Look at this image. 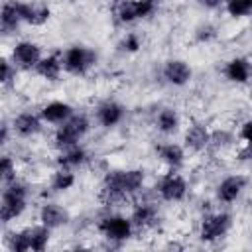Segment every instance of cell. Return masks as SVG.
Returning <instances> with one entry per match:
<instances>
[{"label":"cell","instance_id":"22","mask_svg":"<svg viewBox=\"0 0 252 252\" xmlns=\"http://www.w3.org/2000/svg\"><path fill=\"white\" fill-rule=\"evenodd\" d=\"M20 24H24L22 10H20V0H6L2 4V12H0V28H2V32L10 33Z\"/></svg>","mask_w":252,"mask_h":252},{"label":"cell","instance_id":"3","mask_svg":"<svg viewBox=\"0 0 252 252\" xmlns=\"http://www.w3.org/2000/svg\"><path fill=\"white\" fill-rule=\"evenodd\" d=\"M26 207H28V187L18 179L4 183L2 199H0V220L4 224L16 220L18 217L24 215Z\"/></svg>","mask_w":252,"mask_h":252},{"label":"cell","instance_id":"29","mask_svg":"<svg viewBox=\"0 0 252 252\" xmlns=\"http://www.w3.org/2000/svg\"><path fill=\"white\" fill-rule=\"evenodd\" d=\"M16 73H18L16 63L12 59H8V57H2V61H0V83L4 87L10 85L16 79Z\"/></svg>","mask_w":252,"mask_h":252},{"label":"cell","instance_id":"9","mask_svg":"<svg viewBox=\"0 0 252 252\" xmlns=\"http://www.w3.org/2000/svg\"><path fill=\"white\" fill-rule=\"evenodd\" d=\"M41 47L35 43V41H30V39H22V41H16L14 47H12V53H10V59L16 63L18 69H35V65L39 63L41 59Z\"/></svg>","mask_w":252,"mask_h":252},{"label":"cell","instance_id":"33","mask_svg":"<svg viewBox=\"0 0 252 252\" xmlns=\"http://www.w3.org/2000/svg\"><path fill=\"white\" fill-rule=\"evenodd\" d=\"M215 35V28H211V26H201L199 30H197V37L201 39V41H207V39H211Z\"/></svg>","mask_w":252,"mask_h":252},{"label":"cell","instance_id":"19","mask_svg":"<svg viewBox=\"0 0 252 252\" xmlns=\"http://www.w3.org/2000/svg\"><path fill=\"white\" fill-rule=\"evenodd\" d=\"M224 77L230 81V83H236V85H244L250 81L252 77V65L246 57H232L226 61L224 65Z\"/></svg>","mask_w":252,"mask_h":252},{"label":"cell","instance_id":"24","mask_svg":"<svg viewBox=\"0 0 252 252\" xmlns=\"http://www.w3.org/2000/svg\"><path fill=\"white\" fill-rule=\"evenodd\" d=\"M179 126H181V118H179V114H177L175 108L165 106V108H161V110L158 112V116H156V128H158L163 136L175 134V132L179 130Z\"/></svg>","mask_w":252,"mask_h":252},{"label":"cell","instance_id":"20","mask_svg":"<svg viewBox=\"0 0 252 252\" xmlns=\"http://www.w3.org/2000/svg\"><path fill=\"white\" fill-rule=\"evenodd\" d=\"M41 79L45 81H59L61 73L65 71L63 69V57L61 53H51V55H43L39 59V63L35 65L33 69Z\"/></svg>","mask_w":252,"mask_h":252},{"label":"cell","instance_id":"1","mask_svg":"<svg viewBox=\"0 0 252 252\" xmlns=\"http://www.w3.org/2000/svg\"><path fill=\"white\" fill-rule=\"evenodd\" d=\"M144 187L142 169H112L100 181V201L104 205H118L128 197L140 193Z\"/></svg>","mask_w":252,"mask_h":252},{"label":"cell","instance_id":"26","mask_svg":"<svg viewBox=\"0 0 252 252\" xmlns=\"http://www.w3.org/2000/svg\"><path fill=\"white\" fill-rule=\"evenodd\" d=\"M114 16L120 24H132V22L140 20L136 0H118L114 6Z\"/></svg>","mask_w":252,"mask_h":252},{"label":"cell","instance_id":"25","mask_svg":"<svg viewBox=\"0 0 252 252\" xmlns=\"http://www.w3.org/2000/svg\"><path fill=\"white\" fill-rule=\"evenodd\" d=\"M77 181V175H75V169H67V167H57V171L53 173L51 177V189L55 193H63V191H69Z\"/></svg>","mask_w":252,"mask_h":252},{"label":"cell","instance_id":"27","mask_svg":"<svg viewBox=\"0 0 252 252\" xmlns=\"http://www.w3.org/2000/svg\"><path fill=\"white\" fill-rule=\"evenodd\" d=\"M224 10L232 18H246L252 16V0H226Z\"/></svg>","mask_w":252,"mask_h":252},{"label":"cell","instance_id":"32","mask_svg":"<svg viewBox=\"0 0 252 252\" xmlns=\"http://www.w3.org/2000/svg\"><path fill=\"white\" fill-rule=\"evenodd\" d=\"M238 136H240V140H242L246 146H250V148H252V118H248L246 122H242Z\"/></svg>","mask_w":252,"mask_h":252},{"label":"cell","instance_id":"8","mask_svg":"<svg viewBox=\"0 0 252 252\" xmlns=\"http://www.w3.org/2000/svg\"><path fill=\"white\" fill-rule=\"evenodd\" d=\"M187 189H189L187 179L177 169H171L165 175H161V179L156 185V193L165 203H179V201H183L185 195H187Z\"/></svg>","mask_w":252,"mask_h":252},{"label":"cell","instance_id":"31","mask_svg":"<svg viewBox=\"0 0 252 252\" xmlns=\"http://www.w3.org/2000/svg\"><path fill=\"white\" fill-rule=\"evenodd\" d=\"M120 47H122L124 51H128V53H136V51L142 47L140 35H138V33H134V32L126 33V35L122 37V41H120Z\"/></svg>","mask_w":252,"mask_h":252},{"label":"cell","instance_id":"34","mask_svg":"<svg viewBox=\"0 0 252 252\" xmlns=\"http://www.w3.org/2000/svg\"><path fill=\"white\" fill-rule=\"evenodd\" d=\"M199 2H201V6H205L209 10H217V8L226 4V0H199Z\"/></svg>","mask_w":252,"mask_h":252},{"label":"cell","instance_id":"15","mask_svg":"<svg viewBox=\"0 0 252 252\" xmlns=\"http://www.w3.org/2000/svg\"><path fill=\"white\" fill-rule=\"evenodd\" d=\"M124 114H126L124 106L120 102H116V100H110V98L96 106V122L102 128H114L116 124L122 122Z\"/></svg>","mask_w":252,"mask_h":252},{"label":"cell","instance_id":"2","mask_svg":"<svg viewBox=\"0 0 252 252\" xmlns=\"http://www.w3.org/2000/svg\"><path fill=\"white\" fill-rule=\"evenodd\" d=\"M51 228L43 226L41 222L33 226H26L8 236L6 248L12 252H43L49 244Z\"/></svg>","mask_w":252,"mask_h":252},{"label":"cell","instance_id":"12","mask_svg":"<svg viewBox=\"0 0 252 252\" xmlns=\"http://www.w3.org/2000/svg\"><path fill=\"white\" fill-rule=\"evenodd\" d=\"M246 185H248V179L244 177V175H228V177H224L219 185H217V201L219 203H224V205H230V203H234L240 195H242V191L246 189Z\"/></svg>","mask_w":252,"mask_h":252},{"label":"cell","instance_id":"10","mask_svg":"<svg viewBox=\"0 0 252 252\" xmlns=\"http://www.w3.org/2000/svg\"><path fill=\"white\" fill-rule=\"evenodd\" d=\"M161 77L171 87H185L191 81V77H193V69L183 59H169V61L163 63Z\"/></svg>","mask_w":252,"mask_h":252},{"label":"cell","instance_id":"14","mask_svg":"<svg viewBox=\"0 0 252 252\" xmlns=\"http://www.w3.org/2000/svg\"><path fill=\"white\" fill-rule=\"evenodd\" d=\"M73 114H75L73 106L69 102H65V100H51V102H47V104H43L39 108V116L43 118L45 124H51V126L63 124Z\"/></svg>","mask_w":252,"mask_h":252},{"label":"cell","instance_id":"28","mask_svg":"<svg viewBox=\"0 0 252 252\" xmlns=\"http://www.w3.org/2000/svg\"><path fill=\"white\" fill-rule=\"evenodd\" d=\"M14 179H16V161L4 154L0 159V181L4 185V183H10Z\"/></svg>","mask_w":252,"mask_h":252},{"label":"cell","instance_id":"30","mask_svg":"<svg viewBox=\"0 0 252 252\" xmlns=\"http://www.w3.org/2000/svg\"><path fill=\"white\" fill-rule=\"evenodd\" d=\"M136 6H138V18L146 20L152 14H156V10L159 6V0H136Z\"/></svg>","mask_w":252,"mask_h":252},{"label":"cell","instance_id":"35","mask_svg":"<svg viewBox=\"0 0 252 252\" xmlns=\"http://www.w3.org/2000/svg\"><path fill=\"white\" fill-rule=\"evenodd\" d=\"M10 128H12V126H8V124H2V130H0V144H2V146H6V142H8V134H10Z\"/></svg>","mask_w":252,"mask_h":252},{"label":"cell","instance_id":"17","mask_svg":"<svg viewBox=\"0 0 252 252\" xmlns=\"http://www.w3.org/2000/svg\"><path fill=\"white\" fill-rule=\"evenodd\" d=\"M130 219H132V224L134 228H152L156 222H158V207L156 203H148V201H142V203H136L132 213H130Z\"/></svg>","mask_w":252,"mask_h":252},{"label":"cell","instance_id":"16","mask_svg":"<svg viewBox=\"0 0 252 252\" xmlns=\"http://www.w3.org/2000/svg\"><path fill=\"white\" fill-rule=\"evenodd\" d=\"M211 136L213 132H209L207 126L203 124H193L187 128L185 136H183V146L191 152H205L209 146H211Z\"/></svg>","mask_w":252,"mask_h":252},{"label":"cell","instance_id":"7","mask_svg":"<svg viewBox=\"0 0 252 252\" xmlns=\"http://www.w3.org/2000/svg\"><path fill=\"white\" fill-rule=\"evenodd\" d=\"M232 226V217L224 211L209 213L199 222V238L203 242H217L228 234Z\"/></svg>","mask_w":252,"mask_h":252},{"label":"cell","instance_id":"13","mask_svg":"<svg viewBox=\"0 0 252 252\" xmlns=\"http://www.w3.org/2000/svg\"><path fill=\"white\" fill-rule=\"evenodd\" d=\"M37 219L43 226L55 230V228H61L65 224H69L71 220V215L69 211L63 207V205H57V203H43L39 207V213H37Z\"/></svg>","mask_w":252,"mask_h":252},{"label":"cell","instance_id":"21","mask_svg":"<svg viewBox=\"0 0 252 252\" xmlns=\"http://www.w3.org/2000/svg\"><path fill=\"white\" fill-rule=\"evenodd\" d=\"M87 161H89V154H87V150L81 144L71 146V148H65V150H59V156H57V167L79 169Z\"/></svg>","mask_w":252,"mask_h":252},{"label":"cell","instance_id":"5","mask_svg":"<svg viewBox=\"0 0 252 252\" xmlns=\"http://www.w3.org/2000/svg\"><path fill=\"white\" fill-rule=\"evenodd\" d=\"M134 224H132V219L130 217H124V215H106L98 220V232L108 240V242H114V244H122L126 240L132 238L134 234Z\"/></svg>","mask_w":252,"mask_h":252},{"label":"cell","instance_id":"4","mask_svg":"<svg viewBox=\"0 0 252 252\" xmlns=\"http://www.w3.org/2000/svg\"><path fill=\"white\" fill-rule=\"evenodd\" d=\"M91 128V120L87 114L83 112H75L71 118H67L63 124L55 126V132H53V142L57 146V150H65V148H71V146H77L89 132Z\"/></svg>","mask_w":252,"mask_h":252},{"label":"cell","instance_id":"6","mask_svg":"<svg viewBox=\"0 0 252 252\" xmlns=\"http://www.w3.org/2000/svg\"><path fill=\"white\" fill-rule=\"evenodd\" d=\"M63 69L71 75H85L96 63V51L87 45H71L63 53Z\"/></svg>","mask_w":252,"mask_h":252},{"label":"cell","instance_id":"18","mask_svg":"<svg viewBox=\"0 0 252 252\" xmlns=\"http://www.w3.org/2000/svg\"><path fill=\"white\" fill-rule=\"evenodd\" d=\"M20 10H22L24 24H30L35 28L43 26L51 18V8L43 2H22L20 0Z\"/></svg>","mask_w":252,"mask_h":252},{"label":"cell","instance_id":"11","mask_svg":"<svg viewBox=\"0 0 252 252\" xmlns=\"http://www.w3.org/2000/svg\"><path fill=\"white\" fill-rule=\"evenodd\" d=\"M43 118L39 116V112H20L12 118V130L14 134H18L20 138H32L35 134H39L43 130Z\"/></svg>","mask_w":252,"mask_h":252},{"label":"cell","instance_id":"23","mask_svg":"<svg viewBox=\"0 0 252 252\" xmlns=\"http://www.w3.org/2000/svg\"><path fill=\"white\" fill-rule=\"evenodd\" d=\"M158 156L159 159L169 167V169H179L185 163V146L175 144V142H165L158 146Z\"/></svg>","mask_w":252,"mask_h":252}]
</instances>
